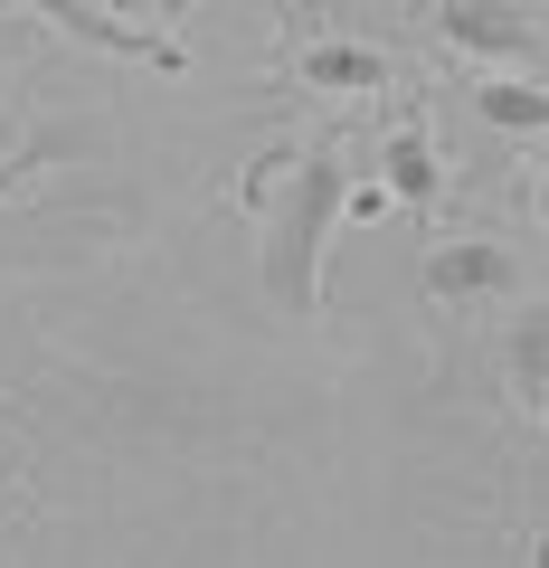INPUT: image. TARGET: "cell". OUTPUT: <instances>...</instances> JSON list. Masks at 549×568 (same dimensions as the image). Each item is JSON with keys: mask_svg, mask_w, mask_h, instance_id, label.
<instances>
[{"mask_svg": "<svg viewBox=\"0 0 549 568\" xmlns=\"http://www.w3.org/2000/svg\"><path fill=\"white\" fill-rule=\"evenodd\" d=\"M342 190L350 171L332 142H275L227 190L256 219V275L285 323H323V256H332V227H342Z\"/></svg>", "mask_w": 549, "mask_h": 568, "instance_id": "obj_1", "label": "cell"}, {"mask_svg": "<svg viewBox=\"0 0 549 568\" xmlns=\"http://www.w3.org/2000/svg\"><path fill=\"white\" fill-rule=\"evenodd\" d=\"M511 284H521V265H511V246H492V237H446V246H427V265H417V294H427V304H455V313L502 304Z\"/></svg>", "mask_w": 549, "mask_h": 568, "instance_id": "obj_2", "label": "cell"}, {"mask_svg": "<svg viewBox=\"0 0 549 568\" xmlns=\"http://www.w3.org/2000/svg\"><path fill=\"white\" fill-rule=\"evenodd\" d=\"M436 29H446V48H465V58H484V67H540V29H530L511 0H446Z\"/></svg>", "mask_w": 549, "mask_h": 568, "instance_id": "obj_3", "label": "cell"}, {"mask_svg": "<svg viewBox=\"0 0 549 568\" xmlns=\"http://www.w3.org/2000/svg\"><path fill=\"white\" fill-rule=\"evenodd\" d=\"M0 10H48L58 29H77V39L104 48V58H143V67H162V77H181V48L152 39V29H133V20H114L104 0H0Z\"/></svg>", "mask_w": 549, "mask_h": 568, "instance_id": "obj_4", "label": "cell"}, {"mask_svg": "<svg viewBox=\"0 0 549 568\" xmlns=\"http://www.w3.org/2000/svg\"><path fill=\"white\" fill-rule=\"evenodd\" d=\"M388 77H398V67H388L379 48H360V39H313V48H294V85H304V95H332V104L388 95Z\"/></svg>", "mask_w": 549, "mask_h": 568, "instance_id": "obj_5", "label": "cell"}, {"mask_svg": "<svg viewBox=\"0 0 549 568\" xmlns=\"http://www.w3.org/2000/svg\"><path fill=\"white\" fill-rule=\"evenodd\" d=\"M492 361H502V388L521 398V417L549 426V294H540V304H521V313H502Z\"/></svg>", "mask_w": 549, "mask_h": 568, "instance_id": "obj_6", "label": "cell"}, {"mask_svg": "<svg viewBox=\"0 0 549 568\" xmlns=\"http://www.w3.org/2000/svg\"><path fill=\"white\" fill-rule=\"evenodd\" d=\"M379 181L398 209H436V190H446V162H436V142L417 133V123H388L379 142Z\"/></svg>", "mask_w": 549, "mask_h": 568, "instance_id": "obj_7", "label": "cell"}, {"mask_svg": "<svg viewBox=\"0 0 549 568\" xmlns=\"http://www.w3.org/2000/svg\"><path fill=\"white\" fill-rule=\"evenodd\" d=\"M474 114H484L492 133H549V85H540V77H502V67H492V77L474 85Z\"/></svg>", "mask_w": 549, "mask_h": 568, "instance_id": "obj_8", "label": "cell"}, {"mask_svg": "<svg viewBox=\"0 0 549 568\" xmlns=\"http://www.w3.org/2000/svg\"><path fill=\"white\" fill-rule=\"evenodd\" d=\"M388 209H398V200H388V181H379V171H369V181H350V190H342V219H350V227L388 219Z\"/></svg>", "mask_w": 549, "mask_h": 568, "instance_id": "obj_9", "label": "cell"}, {"mask_svg": "<svg viewBox=\"0 0 549 568\" xmlns=\"http://www.w3.org/2000/svg\"><path fill=\"white\" fill-rule=\"evenodd\" d=\"M530 219L549 227V171H530Z\"/></svg>", "mask_w": 549, "mask_h": 568, "instance_id": "obj_10", "label": "cell"}, {"mask_svg": "<svg viewBox=\"0 0 549 568\" xmlns=\"http://www.w3.org/2000/svg\"><path fill=\"white\" fill-rule=\"evenodd\" d=\"M20 171H39V152H20V162L0 171V200H10V190H20Z\"/></svg>", "mask_w": 549, "mask_h": 568, "instance_id": "obj_11", "label": "cell"}]
</instances>
